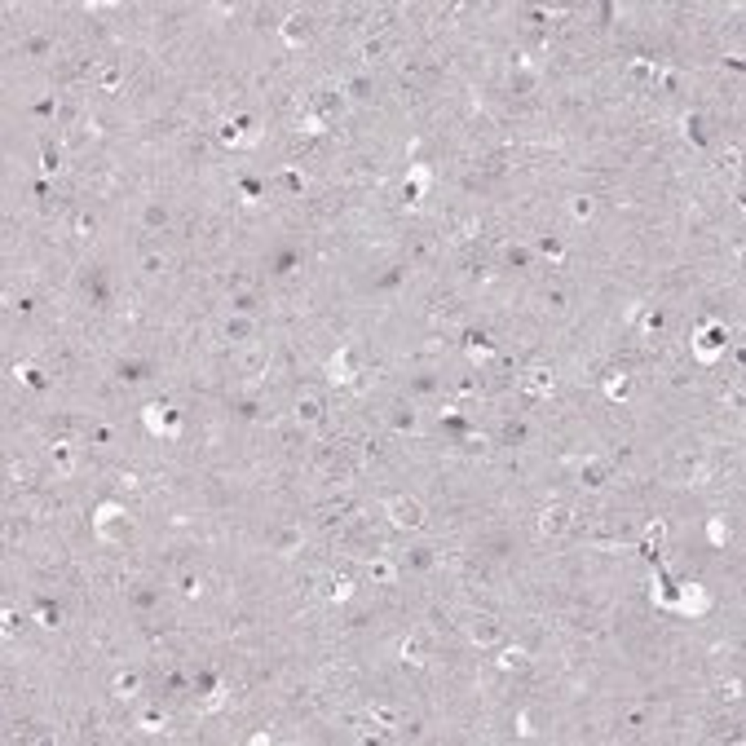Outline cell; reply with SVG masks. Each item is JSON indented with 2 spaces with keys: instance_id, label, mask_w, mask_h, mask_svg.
<instances>
[{
  "instance_id": "cell-37",
  "label": "cell",
  "mask_w": 746,
  "mask_h": 746,
  "mask_svg": "<svg viewBox=\"0 0 746 746\" xmlns=\"http://www.w3.org/2000/svg\"><path fill=\"white\" fill-rule=\"evenodd\" d=\"M548 305L552 309H566V287H548Z\"/></svg>"
},
{
  "instance_id": "cell-16",
  "label": "cell",
  "mask_w": 746,
  "mask_h": 746,
  "mask_svg": "<svg viewBox=\"0 0 746 746\" xmlns=\"http://www.w3.org/2000/svg\"><path fill=\"white\" fill-rule=\"evenodd\" d=\"M49 459H53V468L62 473V477H71V473L79 468V451L71 446V441H53V446H49Z\"/></svg>"
},
{
  "instance_id": "cell-42",
  "label": "cell",
  "mask_w": 746,
  "mask_h": 746,
  "mask_svg": "<svg viewBox=\"0 0 746 746\" xmlns=\"http://www.w3.org/2000/svg\"><path fill=\"white\" fill-rule=\"evenodd\" d=\"M508 260H512V265H526L530 252H526V248H508Z\"/></svg>"
},
{
  "instance_id": "cell-24",
  "label": "cell",
  "mask_w": 746,
  "mask_h": 746,
  "mask_svg": "<svg viewBox=\"0 0 746 746\" xmlns=\"http://www.w3.org/2000/svg\"><path fill=\"white\" fill-rule=\"evenodd\" d=\"M327 600H336V605L353 600V578H349V574H336V578H331V588H327Z\"/></svg>"
},
{
  "instance_id": "cell-41",
  "label": "cell",
  "mask_w": 746,
  "mask_h": 746,
  "mask_svg": "<svg viewBox=\"0 0 746 746\" xmlns=\"http://www.w3.org/2000/svg\"><path fill=\"white\" fill-rule=\"evenodd\" d=\"M115 84H119V67H106L102 71V89H115Z\"/></svg>"
},
{
  "instance_id": "cell-27",
  "label": "cell",
  "mask_w": 746,
  "mask_h": 746,
  "mask_svg": "<svg viewBox=\"0 0 746 746\" xmlns=\"http://www.w3.org/2000/svg\"><path fill=\"white\" fill-rule=\"evenodd\" d=\"M605 393H610V397H627V393H632V375L614 371L610 380H605Z\"/></svg>"
},
{
  "instance_id": "cell-2",
  "label": "cell",
  "mask_w": 746,
  "mask_h": 746,
  "mask_svg": "<svg viewBox=\"0 0 746 746\" xmlns=\"http://www.w3.org/2000/svg\"><path fill=\"white\" fill-rule=\"evenodd\" d=\"M385 517H389L393 530H419V526H424V503L411 499V495H393L385 503Z\"/></svg>"
},
{
  "instance_id": "cell-6",
  "label": "cell",
  "mask_w": 746,
  "mask_h": 746,
  "mask_svg": "<svg viewBox=\"0 0 746 746\" xmlns=\"http://www.w3.org/2000/svg\"><path fill=\"white\" fill-rule=\"evenodd\" d=\"M327 380H331V385H353V380H358V362H353V349H349V345L331 353V362H327Z\"/></svg>"
},
{
  "instance_id": "cell-21",
  "label": "cell",
  "mask_w": 746,
  "mask_h": 746,
  "mask_svg": "<svg viewBox=\"0 0 746 746\" xmlns=\"http://www.w3.org/2000/svg\"><path fill=\"white\" fill-rule=\"evenodd\" d=\"M680 477L689 481V486L693 481H707V459L702 455H680Z\"/></svg>"
},
{
  "instance_id": "cell-5",
  "label": "cell",
  "mask_w": 746,
  "mask_h": 746,
  "mask_svg": "<svg viewBox=\"0 0 746 746\" xmlns=\"http://www.w3.org/2000/svg\"><path fill=\"white\" fill-rule=\"evenodd\" d=\"M574 526V512L566 508V503H552V508H543L539 512V534L543 539H561V534H570Z\"/></svg>"
},
{
  "instance_id": "cell-20",
  "label": "cell",
  "mask_w": 746,
  "mask_h": 746,
  "mask_svg": "<svg viewBox=\"0 0 746 746\" xmlns=\"http://www.w3.org/2000/svg\"><path fill=\"white\" fill-rule=\"evenodd\" d=\"M385 53H389L385 40H380V35H367V40L358 45V62H362V67H375V62H385Z\"/></svg>"
},
{
  "instance_id": "cell-7",
  "label": "cell",
  "mask_w": 746,
  "mask_h": 746,
  "mask_svg": "<svg viewBox=\"0 0 746 746\" xmlns=\"http://www.w3.org/2000/svg\"><path fill=\"white\" fill-rule=\"evenodd\" d=\"M578 477H583V486H588V490H600V486H610L614 463H610V459H600V455H592V459H583Z\"/></svg>"
},
{
  "instance_id": "cell-34",
  "label": "cell",
  "mask_w": 746,
  "mask_h": 746,
  "mask_svg": "<svg viewBox=\"0 0 746 746\" xmlns=\"http://www.w3.org/2000/svg\"><path fill=\"white\" fill-rule=\"evenodd\" d=\"M93 230H97V216H93V212H75V234L89 238Z\"/></svg>"
},
{
  "instance_id": "cell-17",
  "label": "cell",
  "mask_w": 746,
  "mask_h": 746,
  "mask_svg": "<svg viewBox=\"0 0 746 746\" xmlns=\"http://www.w3.org/2000/svg\"><path fill=\"white\" fill-rule=\"evenodd\" d=\"M429 181H433V172H429V164H411V172H407V204L415 208L419 199H424V190H429Z\"/></svg>"
},
{
  "instance_id": "cell-8",
  "label": "cell",
  "mask_w": 746,
  "mask_h": 746,
  "mask_svg": "<svg viewBox=\"0 0 746 746\" xmlns=\"http://www.w3.org/2000/svg\"><path fill=\"white\" fill-rule=\"evenodd\" d=\"M676 610H680V614H707V610H711V592L702 588V583H684Z\"/></svg>"
},
{
  "instance_id": "cell-39",
  "label": "cell",
  "mask_w": 746,
  "mask_h": 746,
  "mask_svg": "<svg viewBox=\"0 0 746 746\" xmlns=\"http://www.w3.org/2000/svg\"><path fill=\"white\" fill-rule=\"evenodd\" d=\"M252 305H256V300H252L248 292H243V296H234V314H252Z\"/></svg>"
},
{
  "instance_id": "cell-25",
  "label": "cell",
  "mask_w": 746,
  "mask_h": 746,
  "mask_svg": "<svg viewBox=\"0 0 746 746\" xmlns=\"http://www.w3.org/2000/svg\"><path fill=\"white\" fill-rule=\"evenodd\" d=\"M142 226H146V230H164V226H168V208H164V204H146V208H142Z\"/></svg>"
},
{
  "instance_id": "cell-38",
  "label": "cell",
  "mask_w": 746,
  "mask_h": 746,
  "mask_svg": "<svg viewBox=\"0 0 746 746\" xmlns=\"http://www.w3.org/2000/svg\"><path fill=\"white\" fill-rule=\"evenodd\" d=\"M724 698H729V702L742 698V680H737V676H733V680H724Z\"/></svg>"
},
{
  "instance_id": "cell-29",
  "label": "cell",
  "mask_w": 746,
  "mask_h": 746,
  "mask_svg": "<svg viewBox=\"0 0 746 746\" xmlns=\"http://www.w3.org/2000/svg\"><path fill=\"white\" fill-rule=\"evenodd\" d=\"M13 380L18 385H40V367L35 362H13Z\"/></svg>"
},
{
  "instance_id": "cell-30",
  "label": "cell",
  "mask_w": 746,
  "mask_h": 746,
  "mask_svg": "<svg viewBox=\"0 0 746 746\" xmlns=\"http://www.w3.org/2000/svg\"><path fill=\"white\" fill-rule=\"evenodd\" d=\"M300 133H309V137H318V133H327V119H322L318 111H305V115H300Z\"/></svg>"
},
{
  "instance_id": "cell-40",
  "label": "cell",
  "mask_w": 746,
  "mask_h": 746,
  "mask_svg": "<svg viewBox=\"0 0 746 746\" xmlns=\"http://www.w3.org/2000/svg\"><path fill=\"white\" fill-rule=\"evenodd\" d=\"M9 477H13V481H23V486H27V481H31V468H27V463H13V468H9Z\"/></svg>"
},
{
  "instance_id": "cell-13",
  "label": "cell",
  "mask_w": 746,
  "mask_h": 746,
  "mask_svg": "<svg viewBox=\"0 0 746 746\" xmlns=\"http://www.w3.org/2000/svg\"><path fill=\"white\" fill-rule=\"evenodd\" d=\"M142 424H146L155 437H172V433H177V419H172L164 407H159V402H150V407L142 411Z\"/></svg>"
},
{
  "instance_id": "cell-33",
  "label": "cell",
  "mask_w": 746,
  "mask_h": 746,
  "mask_svg": "<svg viewBox=\"0 0 746 746\" xmlns=\"http://www.w3.org/2000/svg\"><path fill=\"white\" fill-rule=\"evenodd\" d=\"M137 724H142L146 733H164V724H168V720H164V711H142V720H137Z\"/></svg>"
},
{
  "instance_id": "cell-3",
  "label": "cell",
  "mask_w": 746,
  "mask_h": 746,
  "mask_svg": "<svg viewBox=\"0 0 746 746\" xmlns=\"http://www.w3.org/2000/svg\"><path fill=\"white\" fill-rule=\"evenodd\" d=\"M468 640L477 644V649H499L503 644V622L495 614H473L468 618Z\"/></svg>"
},
{
  "instance_id": "cell-26",
  "label": "cell",
  "mask_w": 746,
  "mask_h": 746,
  "mask_svg": "<svg viewBox=\"0 0 746 746\" xmlns=\"http://www.w3.org/2000/svg\"><path fill=\"white\" fill-rule=\"evenodd\" d=\"M707 543H711V548H724V543H729V526H724V517H711L707 521Z\"/></svg>"
},
{
  "instance_id": "cell-4",
  "label": "cell",
  "mask_w": 746,
  "mask_h": 746,
  "mask_svg": "<svg viewBox=\"0 0 746 746\" xmlns=\"http://www.w3.org/2000/svg\"><path fill=\"white\" fill-rule=\"evenodd\" d=\"M270 552H278V556H300V552H305V526H296V521L278 526V530L270 534Z\"/></svg>"
},
{
  "instance_id": "cell-1",
  "label": "cell",
  "mask_w": 746,
  "mask_h": 746,
  "mask_svg": "<svg viewBox=\"0 0 746 746\" xmlns=\"http://www.w3.org/2000/svg\"><path fill=\"white\" fill-rule=\"evenodd\" d=\"M93 534L102 539V543H124L128 539V512H124V503H97V512H93Z\"/></svg>"
},
{
  "instance_id": "cell-28",
  "label": "cell",
  "mask_w": 746,
  "mask_h": 746,
  "mask_svg": "<svg viewBox=\"0 0 746 746\" xmlns=\"http://www.w3.org/2000/svg\"><path fill=\"white\" fill-rule=\"evenodd\" d=\"M164 270H168V256L164 252H142V274L155 278V274H164Z\"/></svg>"
},
{
  "instance_id": "cell-32",
  "label": "cell",
  "mask_w": 746,
  "mask_h": 746,
  "mask_svg": "<svg viewBox=\"0 0 746 746\" xmlns=\"http://www.w3.org/2000/svg\"><path fill=\"white\" fill-rule=\"evenodd\" d=\"M345 89H349V97H353V102H367V97H371V79H367V75H353Z\"/></svg>"
},
{
  "instance_id": "cell-9",
  "label": "cell",
  "mask_w": 746,
  "mask_h": 746,
  "mask_svg": "<svg viewBox=\"0 0 746 746\" xmlns=\"http://www.w3.org/2000/svg\"><path fill=\"white\" fill-rule=\"evenodd\" d=\"M238 371H243L252 385H256V380H265L270 375V353L260 349V345H248L243 353H238Z\"/></svg>"
},
{
  "instance_id": "cell-36",
  "label": "cell",
  "mask_w": 746,
  "mask_h": 746,
  "mask_svg": "<svg viewBox=\"0 0 746 746\" xmlns=\"http://www.w3.org/2000/svg\"><path fill=\"white\" fill-rule=\"evenodd\" d=\"M296 23H300V18H287V23H283V40H287V45H300V27Z\"/></svg>"
},
{
  "instance_id": "cell-12",
  "label": "cell",
  "mask_w": 746,
  "mask_h": 746,
  "mask_svg": "<svg viewBox=\"0 0 746 746\" xmlns=\"http://www.w3.org/2000/svg\"><path fill=\"white\" fill-rule=\"evenodd\" d=\"M111 689L119 702H133V698H142V671H133V667H119L115 680H111Z\"/></svg>"
},
{
  "instance_id": "cell-14",
  "label": "cell",
  "mask_w": 746,
  "mask_h": 746,
  "mask_svg": "<svg viewBox=\"0 0 746 746\" xmlns=\"http://www.w3.org/2000/svg\"><path fill=\"white\" fill-rule=\"evenodd\" d=\"M252 336H256V318L252 314H230L226 318V340H234V345H252Z\"/></svg>"
},
{
  "instance_id": "cell-43",
  "label": "cell",
  "mask_w": 746,
  "mask_h": 746,
  "mask_svg": "<svg viewBox=\"0 0 746 746\" xmlns=\"http://www.w3.org/2000/svg\"><path fill=\"white\" fill-rule=\"evenodd\" d=\"M397 715H393V707H375V724H393Z\"/></svg>"
},
{
  "instance_id": "cell-23",
  "label": "cell",
  "mask_w": 746,
  "mask_h": 746,
  "mask_svg": "<svg viewBox=\"0 0 746 746\" xmlns=\"http://www.w3.org/2000/svg\"><path fill=\"white\" fill-rule=\"evenodd\" d=\"M570 216L574 221H592L596 216V199L592 194H570Z\"/></svg>"
},
{
  "instance_id": "cell-19",
  "label": "cell",
  "mask_w": 746,
  "mask_h": 746,
  "mask_svg": "<svg viewBox=\"0 0 746 746\" xmlns=\"http://www.w3.org/2000/svg\"><path fill=\"white\" fill-rule=\"evenodd\" d=\"M397 658L407 662V667H424V662H429V644H424V636H407V640H402V649H397Z\"/></svg>"
},
{
  "instance_id": "cell-22",
  "label": "cell",
  "mask_w": 746,
  "mask_h": 746,
  "mask_svg": "<svg viewBox=\"0 0 746 746\" xmlns=\"http://www.w3.org/2000/svg\"><path fill=\"white\" fill-rule=\"evenodd\" d=\"M526 662H530V654L521 649V644H508V649L499 654V671H526Z\"/></svg>"
},
{
  "instance_id": "cell-48",
  "label": "cell",
  "mask_w": 746,
  "mask_h": 746,
  "mask_svg": "<svg viewBox=\"0 0 746 746\" xmlns=\"http://www.w3.org/2000/svg\"><path fill=\"white\" fill-rule=\"evenodd\" d=\"M18 632V614L13 610H5V636H13Z\"/></svg>"
},
{
  "instance_id": "cell-18",
  "label": "cell",
  "mask_w": 746,
  "mask_h": 746,
  "mask_svg": "<svg viewBox=\"0 0 746 746\" xmlns=\"http://www.w3.org/2000/svg\"><path fill=\"white\" fill-rule=\"evenodd\" d=\"M556 389V375H552V367H530L526 371V393H534V397H548Z\"/></svg>"
},
{
  "instance_id": "cell-15",
  "label": "cell",
  "mask_w": 746,
  "mask_h": 746,
  "mask_svg": "<svg viewBox=\"0 0 746 746\" xmlns=\"http://www.w3.org/2000/svg\"><path fill=\"white\" fill-rule=\"evenodd\" d=\"M389 424L393 433H419V411L411 402H397V407H389Z\"/></svg>"
},
{
  "instance_id": "cell-47",
  "label": "cell",
  "mask_w": 746,
  "mask_h": 746,
  "mask_svg": "<svg viewBox=\"0 0 746 746\" xmlns=\"http://www.w3.org/2000/svg\"><path fill=\"white\" fill-rule=\"evenodd\" d=\"M662 534H667V526H662V521H654V526H649V543H662Z\"/></svg>"
},
{
  "instance_id": "cell-44",
  "label": "cell",
  "mask_w": 746,
  "mask_h": 746,
  "mask_svg": "<svg viewBox=\"0 0 746 746\" xmlns=\"http://www.w3.org/2000/svg\"><path fill=\"white\" fill-rule=\"evenodd\" d=\"M221 702H226V689H216V693H212V698L204 702V711H216V707H221Z\"/></svg>"
},
{
  "instance_id": "cell-35",
  "label": "cell",
  "mask_w": 746,
  "mask_h": 746,
  "mask_svg": "<svg viewBox=\"0 0 746 746\" xmlns=\"http://www.w3.org/2000/svg\"><path fill=\"white\" fill-rule=\"evenodd\" d=\"M199 592H204V583L194 574H181V596H199Z\"/></svg>"
},
{
  "instance_id": "cell-11",
  "label": "cell",
  "mask_w": 746,
  "mask_h": 746,
  "mask_svg": "<svg viewBox=\"0 0 746 746\" xmlns=\"http://www.w3.org/2000/svg\"><path fill=\"white\" fill-rule=\"evenodd\" d=\"M724 353V331L720 327H707V331H698L693 336V358L698 362H715Z\"/></svg>"
},
{
  "instance_id": "cell-46",
  "label": "cell",
  "mask_w": 746,
  "mask_h": 746,
  "mask_svg": "<svg viewBox=\"0 0 746 746\" xmlns=\"http://www.w3.org/2000/svg\"><path fill=\"white\" fill-rule=\"evenodd\" d=\"M468 353H473V362H486V358H490V345H473Z\"/></svg>"
},
{
  "instance_id": "cell-31",
  "label": "cell",
  "mask_w": 746,
  "mask_h": 746,
  "mask_svg": "<svg viewBox=\"0 0 746 746\" xmlns=\"http://www.w3.org/2000/svg\"><path fill=\"white\" fill-rule=\"evenodd\" d=\"M393 578H397L393 561H371V583H393Z\"/></svg>"
},
{
  "instance_id": "cell-10",
  "label": "cell",
  "mask_w": 746,
  "mask_h": 746,
  "mask_svg": "<svg viewBox=\"0 0 746 746\" xmlns=\"http://www.w3.org/2000/svg\"><path fill=\"white\" fill-rule=\"evenodd\" d=\"M292 415H296V424H300V429H314V424H322L327 407H322V397H318V393H300Z\"/></svg>"
},
{
  "instance_id": "cell-45",
  "label": "cell",
  "mask_w": 746,
  "mask_h": 746,
  "mask_svg": "<svg viewBox=\"0 0 746 746\" xmlns=\"http://www.w3.org/2000/svg\"><path fill=\"white\" fill-rule=\"evenodd\" d=\"M543 252H548L552 260H566V248H561V243H543Z\"/></svg>"
}]
</instances>
